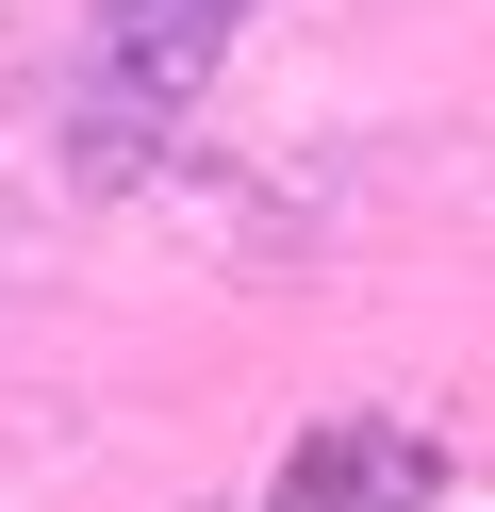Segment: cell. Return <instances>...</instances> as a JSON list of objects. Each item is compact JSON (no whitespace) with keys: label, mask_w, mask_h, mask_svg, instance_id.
Here are the masks:
<instances>
[{"label":"cell","mask_w":495,"mask_h":512,"mask_svg":"<svg viewBox=\"0 0 495 512\" xmlns=\"http://www.w3.org/2000/svg\"><path fill=\"white\" fill-rule=\"evenodd\" d=\"M231 34H248V0H99V34H83V149L132 166V149L231 67Z\"/></svg>","instance_id":"obj_1"}]
</instances>
